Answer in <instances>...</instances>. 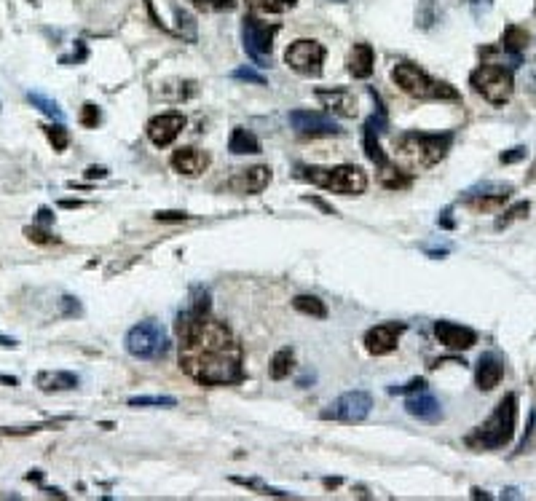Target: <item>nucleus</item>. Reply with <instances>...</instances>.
<instances>
[{"instance_id": "nucleus-25", "label": "nucleus", "mask_w": 536, "mask_h": 501, "mask_svg": "<svg viewBox=\"0 0 536 501\" xmlns=\"http://www.w3.org/2000/svg\"><path fill=\"white\" fill-rule=\"evenodd\" d=\"M27 100L33 107H38L43 116H48V118H54L57 123H62L64 121V110L60 107V102L51 100V97H46L41 91H27Z\"/></svg>"}, {"instance_id": "nucleus-4", "label": "nucleus", "mask_w": 536, "mask_h": 501, "mask_svg": "<svg viewBox=\"0 0 536 501\" xmlns=\"http://www.w3.org/2000/svg\"><path fill=\"white\" fill-rule=\"evenodd\" d=\"M392 80L413 100H458V91L451 83L432 78L427 70H421L413 62H397L392 67Z\"/></svg>"}, {"instance_id": "nucleus-29", "label": "nucleus", "mask_w": 536, "mask_h": 501, "mask_svg": "<svg viewBox=\"0 0 536 501\" xmlns=\"http://www.w3.org/2000/svg\"><path fill=\"white\" fill-rule=\"evenodd\" d=\"M247 6L258 14H285L295 8V0H247Z\"/></svg>"}, {"instance_id": "nucleus-36", "label": "nucleus", "mask_w": 536, "mask_h": 501, "mask_svg": "<svg viewBox=\"0 0 536 501\" xmlns=\"http://www.w3.org/2000/svg\"><path fill=\"white\" fill-rule=\"evenodd\" d=\"M190 3L202 11H233L236 8V0H190Z\"/></svg>"}, {"instance_id": "nucleus-17", "label": "nucleus", "mask_w": 536, "mask_h": 501, "mask_svg": "<svg viewBox=\"0 0 536 501\" xmlns=\"http://www.w3.org/2000/svg\"><path fill=\"white\" fill-rule=\"evenodd\" d=\"M169 164H172L175 172H180L186 177H196V175H202L206 166H209V156H206L204 150H199V148H177L172 153Z\"/></svg>"}, {"instance_id": "nucleus-23", "label": "nucleus", "mask_w": 536, "mask_h": 501, "mask_svg": "<svg viewBox=\"0 0 536 501\" xmlns=\"http://www.w3.org/2000/svg\"><path fill=\"white\" fill-rule=\"evenodd\" d=\"M228 150L233 153V156H255V153H260V140L249 132V129H242V126H236L233 132H231V140H228Z\"/></svg>"}, {"instance_id": "nucleus-54", "label": "nucleus", "mask_w": 536, "mask_h": 501, "mask_svg": "<svg viewBox=\"0 0 536 501\" xmlns=\"http://www.w3.org/2000/svg\"><path fill=\"white\" fill-rule=\"evenodd\" d=\"M534 14H536V6H534Z\"/></svg>"}, {"instance_id": "nucleus-9", "label": "nucleus", "mask_w": 536, "mask_h": 501, "mask_svg": "<svg viewBox=\"0 0 536 501\" xmlns=\"http://www.w3.org/2000/svg\"><path fill=\"white\" fill-rule=\"evenodd\" d=\"M285 62L289 64V70H295L303 78H319L325 64V46L311 38L295 40L285 51Z\"/></svg>"}, {"instance_id": "nucleus-30", "label": "nucleus", "mask_w": 536, "mask_h": 501, "mask_svg": "<svg viewBox=\"0 0 536 501\" xmlns=\"http://www.w3.org/2000/svg\"><path fill=\"white\" fill-rule=\"evenodd\" d=\"M233 482L244 485V488H249V491H258L260 496H276V499H287V496H295V493H287V491L271 488V485H266V482H260V480H244V477H233Z\"/></svg>"}, {"instance_id": "nucleus-5", "label": "nucleus", "mask_w": 536, "mask_h": 501, "mask_svg": "<svg viewBox=\"0 0 536 501\" xmlns=\"http://www.w3.org/2000/svg\"><path fill=\"white\" fill-rule=\"evenodd\" d=\"M303 180L311 185H319L332 193H343V196H359L368 188V175L359 166H301L298 169Z\"/></svg>"}, {"instance_id": "nucleus-11", "label": "nucleus", "mask_w": 536, "mask_h": 501, "mask_svg": "<svg viewBox=\"0 0 536 501\" xmlns=\"http://www.w3.org/2000/svg\"><path fill=\"white\" fill-rule=\"evenodd\" d=\"M289 126L301 137H338V134H343V129L330 116L316 113V110H292L289 113Z\"/></svg>"}, {"instance_id": "nucleus-44", "label": "nucleus", "mask_w": 536, "mask_h": 501, "mask_svg": "<svg viewBox=\"0 0 536 501\" xmlns=\"http://www.w3.org/2000/svg\"><path fill=\"white\" fill-rule=\"evenodd\" d=\"M107 177V169L105 166H89L86 169V180H105Z\"/></svg>"}, {"instance_id": "nucleus-7", "label": "nucleus", "mask_w": 536, "mask_h": 501, "mask_svg": "<svg viewBox=\"0 0 536 501\" xmlns=\"http://www.w3.org/2000/svg\"><path fill=\"white\" fill-rule=\"evenodd\" d=\"M126 351L137 360H161L169 351V338L161 322L145 319L126 333Z\"/></svg>"}, {"instance_id": "nucleus-39", "label": "nucleus", "mask_w": 536, "mask_h": 501, "mask_svg": "<svg viewBox=\"0 0 536 501\" xmlns=\"http://www.w3.org/2000/svg\"><path fill=\"white\" fill-rule=\"evenodd\" d=\"M427 389V378H411L405 386H389V394H416Z\"/></svg>"}, {"instance_id": "nucleus-1", "label": "nucleus", "mask_w": 536, "mask_h": 501, "mask_svg": "<svg viewBox=\"0 0 536 501\" xmlns=\"http://www.w3.org/2000/svg\"><path fill=\"white\" fill-rule=\"evenodd\" d=\"M180 367L202 386H226L244 378L242 346L220 319L193 308L177 317Z\"/></svg>"}, {"instance_id": "nucleus-16", "label": "nucleus", "mask_w": 536, "mask_h": 501, "mask_svg": "<svg viewBox=\"0 0 536 501\" xmlns=\"http://www.w3.org/2000/svg\"><path fill=\"white\" fill-rule=\"evenodd\" d=\"M405 410H408V416H413V419H418V421H424V423L443 421V405H440V400H437L434 394H429L427 389L411 394V397L405 400Z\"/></svg>"}, {"instance_id": "nucleus-10", "label": "nucleus", "mask_w": 536, "mask_h": 501, "mask_svg": "<svg viewBox=\"0 0 536 501\" xmlns=\"http://www.w3.org/2000/svg\"><path fill=\"white\" fill-rule=\"evenodd\" d=\"M373 410V397L362 389H354L341 394L338 400H332L325 410H322V419H332V421H343V423H359L370 416Z\"/></svg>"}, {"instance_id": "nucleus-53", "label": "nucleus", "mask_w": 536, "mask_h": 501, "mask_svg": "<svg viewBox=\"0 0 536 501\" xmlns=\"http://www.w3.org/2000/svg\"><path fill=\"white\" fill-rule=\"evenodd\" d=\"M528 180H536V166L531 169V177H528Z\"/></svg>"}, {"instance_id": "nucleus-12", "label": "nucleus", "mask_w": 536, "mask_h": 501, "mask_svg": "<svg viewBox=\"0 0 536 501\" xmlns=\"http://www.w3.org/2000/svg\"><path fill=\"white\" fill-rule=\"evenodd\" d=\"M405 333V324H397V322H384V324H375L365 333V349L373 357H386L392 354L400 343V335Z\"/></svg>"}, {"instance_id": "nucleus-24", "label": "nucleus", "mask_w": 536, "mask_h": 501, "mask_svg": "<svg viewBox=\"0 0 536 501\" xmlns=\"http://www.w3.org/2000/svg\"><path fill=\"white\" fill-rule=\"evenodd\" d=\"M292 367H295V351H292L289 346H285V349H279V351L274 354L268 373H271L274 381H285L289 373H292Z\"/></svg>"}, {"instance_id": "nucleus-38", "label": "nucleus", "mask_w": 536, "mask_h": 501, "mask_svg": "<svg viewBox=\"0 0 536 501\" xmlns=\"http://www.w3.org/2000/svg\"><path fill=\"white\" fill-rule=\"evenodd\" d=\"M231 78L247 80V83H255V86H266L268 83L266 76H260V73H258V70H252V67H236V70L231 73Z\"/></svg>"}, {"instance_id": "nucleus-15", "label": "nucleus", "mask_w": 536, "mask_h": 501, "mask_svg": "<svg viewBox=\"0 0 536 501\" xmlns=\"http://www.w3.org/2000/svg\"><path fill=\"white\" fill-rule=\"evenodd\" d=\"M504 378V357L499 351H485L474 364V383L480 392H494Z\"/></svg>"}, {"instance_id": "nucleus-46", "label": "nucleus", "mask_w": 536, "mask_h": 501, "mask_svg": "<svg viewBox=\"0 0 536 501\" xmlns=\"http://www.w3.org/2000/svg\"><path fill=\"white\" fill-rule=\"evenodd\" d=\"M526 89H528L531 94H536V64L526 73Z\"/></svg>"}, {"instance_id": "nucleus-45", "label": "nucleus", "mask_w": 536, "mask_h": 501, "mask_svg": "<svg viewBox=\"0 0 536 501\" xmlns=\"http://www.w3.org/2000/svg\"><path fill=\"white\" fill-rule=\"evenodd\" d=\"M470 3H472V11L480 17L483 11H488V8H491V3H494V0H470Z\"/></svg>"}, {"instance_id": "nucleus-49", "label": "nucleus", "mask_w": 536, "mask_h": 501, "mask_svg": "<svg viewBox=\"0 0 536 501\" xmlns=\"http://www.w3.org/2000/svg\"><path fill=\"white\" fill-rule=\"evenodd\" d=\"M520 496V491L517 488H507V491H501V499H517Z\"/></svg>"}, {"instance_id": "nucleus-20", "label": "nucleus", "mask_w": 536, "mask_h": 501, "mask_svg": "<svg viewBox=\"0 0 536 501\" xmlns=\"http://www.w3.org/2000/svg\"><path fill=\"white\" fill-rule=\"evenodd\" d=\"M526 46H528V33L523 30V27H517V24H510L504 33H501V40H499V49H501V54L510 60L512 64V70L523 64V51H526Z\"/></svg>"}, {"instance_id": "nucleus-19", "label": "nucleus", "mask_w": 536, "mask_h": 501, "mask_svg": "<svg viewBox=\"0 0 536 501\" xmlns=\"http://www.w3.org/2000/svg\"><path fill=\"white\" fill-rule=\"evenodd\" d=\"M271 182V169L268 166H252V169H242L236 177H231L228 188L236 193H260L266 191Z\"/></svg>"}, {"instance_id": "nucleus-13", "label": "nucleus", "mask_w": 536, "mask_h": 501, "mask_svg": "<svg viewBox=\"0 0 536 501\" xmlns=\"http://www.w3.org/2000/svg\"><path fill=\"white\" fill-rule=\"evenodd\" d=\"M186 129V116L183 113H161L156 118L148 121V140L156 148H166L180 137V132Z\"/></svg>"}, {"instance_id": "nucleus-43", "label": "nucleus", "mask_w": 536, "mask_h": 501, "mask_svg": "<svg viewBox=\"0 0 536 501\" xmlns=\"http://www.w3.org/2000/svg\"><path fill=\"white\" fill-rule=\"evenodd\" d=\"M153 218L159 222H183V220H188L190 215H188V212H156Z\"/></svg>"}, {"instance_id": "nucleus-21", "label": "nucleus", "mask_w": 536, "mask_h": 501, "mask_svg": "<svg viewBox=\"0 0 536 501\" xmlns=\"http://www.w3.org/2000/svg\"><path fill=\"white\" fill-rule=\"evenodd\" d=\"M35 383L46 394H51V392H73V389H78V376L70 373V370H41L35 376Z\"/></svg>"}, {"instance_id": "nucleus-48", "label": "nucleus", "mask_w": 536, "mask_h": 501, "mask_svg": "<svg viewBox=\"0 0 536 501\" xmlns=\"http://www.w3.org/2000/svg\"><path fill=\"white\" fill-rule=\"evenodd\" d=\"M437 222L443 225V228H456V222H454V218H451V209H445L440 218H437Z\"/></svg>"}, {"instance_id": "nucleus-40", "label": "nucleus", "mask_w": 536, "mask_h": 501, "mask_svg": "<svg viewBox=\"0 0 536 501\" xmlns=\"http://www.w3.org/2000/svg\"><path fill=\"white\" fill-rule=\"evenodd\" d=\"M526 156H528V148H526V145H517V148L504 150V153L499 156V161H501V164H517V161H523Z\"/></svg>"}, {"instance_id": "nucleus-51", "label": "nucleus", "mask_w": 536, "mask_h": 501, "mask_svg": "<svg viewBox=\"0 0 536 501\" xmlns=\"http://www.w3.org/2000/svg\"><path fill=\"white\" fill-rule=\"evenodd\" d=\"M0 383H8V386H17V378H8V376H0Z\"/></svg>"}, {"instance_id": "nucleus-22", "label": "nucleus", "mask_w": 536, "mask_h": 501, "mask_svg": "<svg viewBox=\"0 0 536 501\" xmlns=\"http://www.w3.org/2000/svg\"><path fill=\"white\" fill-rule=\"evenodd\" d=\"M349 73L354 78L365 80L373 76V67H375V54H373L370 43H357L349 54Z\"/></svg>"}, {"instance_id": "nucleus-55", "label": "nucleus", "mask_w": 536, "mask_h": 501, "mask_svg": "<svg viewBox=\"0 0 536 501\" xmlns=\"http://www.w3.org/2000/svg\"><path fill=\"white\" fill-rule=\"evenodd\" d=\"M338 3H343V0H338Z\"/></svg>"}, {"instance_id": "nucleus-8", "label": "nucleus", "mask_w": 536, "mask_h": 501, "mask_svg": "<svg viewBox=\"0 0 536 501\" xmlns=\"http://www.w3.org/2000/svg\"><path fill=\"white\" fill-rule=\"evenodd\" d=\"M279 33L276 24H268L255 17H244L242 21V43L247 57L258 67H268L271 64V49H274V35Z\"/></svg>"}, {"instance_id": "nucleus-2", "label": "nucleus", "mask_w": 536, "mask_h": 501, "mask_svg": "<svg viewBox=\"0 0 536 501\" xmlns=\"http://www.w3.org/2000/svg\"><path fill=\"white\" fill-rule=\"evenodd\" d=\"M454 134H427V132H405L394 140V161L405 169H429L445 159L451 150Z\"/></svg>"}, {"instance_id": "nucleus-35", "label": "nucleus", "mask_w": 536, "mask_h": 501, "mask_svg": "<svg viewBox=\"0 0 536 501\" xmlns=\"http://www.w3.org/2000/svg\"><path fill=\"white\" fill-rule=\"evenodd\" d=\"M129 405L132 407H150V405H156V407H175L177 400L175 397H132Z\"/></svg>"}, {"instance_id": "nucleus-42", "label": "nucleus", "mask_w": 536, "mask_h": 501, "mask_svg": "<svg viewBox=\"0 0 536 501\" xmlns=\"http://www.w3.org/2000/svg\"><path fill=\"white\" fill-rule=\"evenodd\" d=\"M60 306H62L64 317H81V303H78V298H70V295H64L62 301H60Z\"/></svg>"}, {"instance_id": "nucleus-26", "label": "nucleus", "mask_w": 536, "mask_h": 501, "mask_svg": "<svg viewBox=\"0 0 536 501\" xmlns=\"http://www.w3.org/2000/svg\"><path fill=\"white\" fill-rule=\"evenodd\" d=\"M381 172H378V180L384 188H392V191H400V188H408L411 185V175L408 172H402V169H397V166H378Z\"/></svg>"}, {"instance_id": "nucleus-52", "label": "nucleus", "mask_w": 536, "mask_h": 501, "mask_svg": "<svg viewBox=\"0 0 536 501\" xmlns=\"http://www.w3.org/2000/svg\"><path fill=\"white\" fill-rule=\"evenodd\" d=\"M62 206H67V209H73V206H83V204H81V201H70V199H67V201H62Z\"/></svg>"}, {"instance_id": "nucleus-41", "label": "nucleus", "mask_w": 536, "mask_h": 501, "mask_svg": "<svg viewBox=\"0 0 536 501\" xmlns=\"http://www.w3.org/2000/svg\"><path fill=\"white\" fill-rule=\"evenodd\" d=\"M190 308L199 311V314H209V292L202 290V287H196L193 290V306Z\"/></svg>"}, {"instance_id": "nucleus-14", "label": "nucleus", "mask_w": 536, "mask_h": 501, "mask_svg": "<svg viewBox=\"0 0 536 501\" xmlns=\"http://www.w3.org/2000/svg\"><path fill=\"white\" fill-rule=\"evenodd\" d=\"M434 335H437V341L443 343L445 349H451V351H467V349H472L474 343H477V333H474L472 327L456 324V322H448V319L434 322Z\"/></svg>"}, {"instance_id": "nucleus-33", "label": "nucleus", "mask_w": 536, "mask_h": 501, "mask_svg": "<svg viewBox=\"0 0 536 501\" xmlns=\"http://www.w3.org/2000/svg\"><path fill=\"white\" fill-rule=\"evenodd\" d=\"M175 19H177V30H180L188 40H196V21H193V17H190L188 11L175 8Z\"/></svg>"}, {"instance_id": "nucleus-28", "label": "nucleus", "mask_w": 536, "mask_h": 501, "mask_svg": "<svg viewBox=\"0 0 536 501\" xmlns=\"http://www.w3.org/2000/svg\"><path fill=\"white\" fill-rule=\"evenodd\" d=\"M512 193V185H507V182H480V185H474L467 191V196L464 199H474V196H510Z\"/></svg>"}, {"instance_id": "nucleus-18", "label": "nucleus", "mask_w": 536, "mask_h": 501, "mask_svg": "<svg viewBox=\"0 0 536 501\" xmlns=\"http://www.w3.org/2000/svg\"><path fill=\"white\" fill-rule=\"evenodd\" d=\"M316 100L335 116H343V118L357 116V97L349 89H316Z\"/></svg>"}, {"instance_id": "nucleus-3", "label": "nucleus", "mask_w": 536, "mask_h": 501, "mask_svg": "<svg viewBox=\"0 0 536 501\" xmlns=\"http://www.w3.org/2000/svg\"><path fill=\"white\" fill-rule=\"evenodd\" d=\"M515 421H517V394H507L504 400L496 405V410L483 421L472 434H467L464 442L474 450H499L510 445L515 437Z\"/></svg>"}, {"instance_id": "nucleus-32", "label": "nucleus", "mask_w": 536, "mask_h": 501, "mask_svg": "<svg viewBox=\"0 0 536 501\" xmlns=\"http://www.w3.org/2000/svg\"><path fill=\"white\" fill-rule=\"evenodd\" d=\"M46 137L48 142L54 145V150H67V145H70V134H67V129H64L62 123H57V126H46Z\"/></svg>"}, {"instance_id": "nucleus-47", "label": "nucleus", "mask_w": 536, "mask_h": 501, "mask_svg": "<svg viewBox=\"0 0 536 501\" xmlns=\"http://www.w3.org/2000/svg\"><path fill=\"white\" fill-rule=\"evenodd\" d=\"M38 222H41V225L54 222V215H51V209H48V206H41V209H38Z\"/></svg>"}, {"instance_id": "nucleus-27", "label": "nucleus", "mask_w": 536, "mask_h": 501, "mask_svg": "<svg viewBox=\"0 0 536 501\" xmlns=\"http://www.w3.org/2000/svg\"><path fill=\"white\" fill-rule=\"evenodd\" d=\"M295 311H301V314H306V317H316V319H325L328 317V306L319 301L316 295H298L295 301Z\"/></svg>"}, {"instance_id": "nucleus-34", "label": "nucleus", "mask_w": 536, "mask_h": 501, "mask_svg": "<svg viewBox=\"0 0 536 501\" xmlns=\"http://www.w3.org/2000/svg\"><path fill=\"white\" fill-rule=\"evenodd\" d=\"M100 118H102V113H100V107H97L94 102H86L81 107V116H78L81 126H86V129H97Z\"/></svg>"}, {"instance_id": "nucleus-50", "label": "nucleus", "mask_w": 536, "mask_h": 501, "mask_svg": "<svg viewBox=\"0 0 536 501\" xmlns=\"http://www.w3.org/2000/svg\"><path fill=\"white\" fill-rule=\"evenodd\" d=\"M0 346H6V349H14V346H17V341H14V338H8V335H0Z\"/></svg>"}, {"instance_id": "nucleus-31", "label": "nucleus", "mask_w": 536, "mask_h": 501, "mask_svg": "<svg viewBox=\"0 0 536 501\" xmlns=\"http://www.w3.org/2000/svg\"><path fill=\"white\" fill-rule=\"evenodd\" d=\"M528 209H531V204H528V201H517L515 206H510V209H507V212H504V215H501V218L496 220V228L501 231V228H507L510 222L523 220V218L528 215Z\"/></svg>"}, {"instance_id": "nucleus-6", "label": "nucleus", "mask_w": 536, "mask_h": 501, "mask_svg": "<svg viewBox=\"0 0 536 501\" xmlns=\"http://www.w3.org/2000/svg\"><path fill=\"white\" fill-rule=\"evenodd\" d=\"M470 83H472V89L483 100L496 105V107H501L504 102H510L512 91H515L512 70L504 67V64H494V62H483L477 70H472Z\"/></svg>"}, {"instance_id": "nucleus-37", "label": "nucleus", "mask_w": 536, "mask_h": 501, "mask_svg": "<svg viewBox=\"0 0 536 501\" xmlns=\"http://www.w3.org/2000/svg\"><path fill=\"white\" fill-rule=\"evenodd\" d=\"M24 236L30 241H35V244H60L57 236H51L46 228H38V225H27L24 228Z\"/></svg>"}]
</instances>
